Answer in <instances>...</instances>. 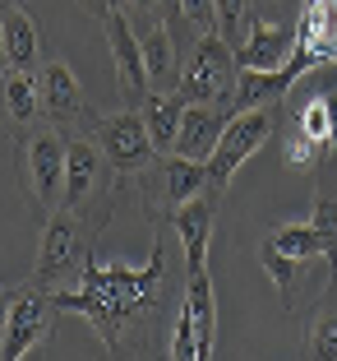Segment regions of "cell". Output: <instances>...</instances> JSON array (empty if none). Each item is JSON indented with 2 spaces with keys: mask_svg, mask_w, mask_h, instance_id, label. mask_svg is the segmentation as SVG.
<instances>
[{
  "mask_svg": "<svg viewBox=\"0 0 337 361\" xmlns=\"http://www.w3.org/2000/svg\"><path fill=\"white\" fill-rule=\"evenodd\" d=\"M51 306L84 315L106 343V352L116 361H144L148 348H158V310L167 301V255L162 241L153 236V250L139 269H106L88 259L79 287L70 292H46Z\"/></svg>",
  "mask_w": 337,
  "mask_h": 361,
  "instance_id": "1",
  "label": "cell"
},
{
  "mask_svg": "<svg viewBox=\"0 0 337 361\" xmlns=\"http://www.w3.org/2000/svg\"><path fill=\"white\" fill-rule=\"evenodd\" d=\"M236 47L222 37V32H199L190 61L180 65V88L176 93L194 106H212V102H231L236 93Z\"/></svg>",
  "mask_w": 337,
  "mask_h": 361,
  "instance_id": "2",
  "label": "cell"
},
{
  "mask_svg": "<svg viewBox=\"0 0 337 361\" xmlns=\"http://www.w3.org/2000/svg\"><path fill=\"white\" fill-rule=\"evenodd\" d=\"M88 259L93 255H88V236H84V213L56 209L42 227V241H37V269H32V278L42 287L61 283L70 274H84Z\"/></svg>",
  "mask_w": 337,
  "mask_h": 361,
  "instance_id": "3",
  "label": "cell"
},
{
  "mask_svg": "<svg viewBox=\"0 0 337 361\" xmlns=\"http://www.w3.org/2000/svg\"><path fill=\"white\" fill-rule=\"evenodd\" d=\"M277 130V116L273 106H254V111H236L231 121H227V135H222L217 153L208 158V185H227V180L236 176V171L245 167V162L254 158V153L264 149L268 139H273Z\"/></svg>",
  "mask_w": 337,
  "mask_h": 361,
  "instance_id": "4",
  "label": "cell"
},
{
  "mask_svg": "<svg viewBox=\"0 0 337 361\" xmlns=\"http://www.w3.org/2000/svg\"><path fill=\"white\" fill-rule=\"evenodd\" d=\"M97 149H102L106 167L111 171H134L153 167L158 162V149H153V139H148V126H144V111H116V116L97 121Z\"/></svg>",
  "mask_w": 337,
  "mask_h": 361,
  "instance_id": "5",
  "label": "cell"
},
{
  "mask_svg": "<svg viewBox=\"0 0 337 361\" xmlns=\"http://www.w3.org/2000/svg\"><path fill=\"white\" fill-rule=\"evenodd\" d=\"M65 153H70V139H61V130H37L28 139V149H23L32 200L42 209H56L65 195Z\"/></svg>",
  "mask_w": 337,
  "mask_h": 361,
  "instance_id": "6",
  "label": "cell"
},
{
  "mask_svg": "<svg viewBox=\"0 0 337 361\" xmlns=\"http://www.w3.org/2000/svg\"><path fill=\"white\" fill-rule=\"evenodd\" d=\"M46 338H51V297L46 292H19V301L10 310V324H5V338H0V357L23 361Z\"/></svg>",
  "mask_w": 337,
  "mask_h": 361,
  "instance_id": "7",
  "label": "cell"
},
{
  "mask_svg": "<svg viewBox=\"0 0 337 361\" xmlns=\"http://www.w3.org/2000/svg\"><path fill=\"white\" fill-rule=\"evenodd\" d=\"M106 180V158L97 149V139H70V153H65V195H61V209L84 213V204L102 190Z\"/></svg>",
  "mask_w": 337,
  "mask_h": 361,
  "instance_id": "8",
  "label": "cell"
},
{
  "mask_svg": "<svg viewBox=\"0 0 337 361\" xmlns=\"http://www.w3.org/2000/svg\"><path fill=\"white\" fill-rule=\"evenodd\" d=\"M106 42H111V61H116V75L120 84H125L129 97H148L153 88H148V65H144V42H139L134 23H129L125 10H111L106 14Z\"/></svg>",
  "mask_w": 337,
  "mask_h": 361,
  "instance_id": "9",
  "label": "cell"
},
{
  "mask_svg": "<svg viewBox=\"0 0 337 361\" xmlns=\"http://www.w3.org/2000/svg\"><path fill=\"white\" fill-rule=\"evenodd\" d=\"M227 121H231V111L227 106H185V121H180L176 130V144H171V153L176 158H190V162H208L212 153H217L222 135H227Z\"/></svg>",
  "mask_w": 337,
  "mask_h": 361,
  "instance_id": "10",
  "label": "cell"
},
{
  "mask_svg": "<svg viewBox=\"0 0 337 361\" xmlns=\"http://www.w3.org/2000/svg\"><path fill=\"white\" fill-rule=\"evenodd\" d=\"M37 97H42V111L51 121H79L88 116V97L74 79V70L65 61H46L42 75H37Z\"/></svg>",
  "mask_w": 337,
  "mask_h": 361,
  "instance_id": "11",
  "label": "cell"
},
{
  "mask_svg": "<svg viewBox=\"0 0 337 361\" xmlns=\"http://www.w3.org/2000/svg\"><path fill=\"white\" fill-rule=\"evenodd\" d=\"M295 47L310 51L314 65L337 61V0H305L300 28H295Z\"/></svg>",
  "mask_w": 337,
  "mask_h": 361,
  "instance_id": "12",
  "label": "cell"
},
{
  "mask_svg": "<svg viewBox=\"0 0 337 361\" xmlns=\"http://www.w3.org/2000/svg\"><path fill=\"white\" fill-rule=\"evenodd\" d=\"M295 51V32L282 23H254L250 37L236 47V65L241 70H282Z\"/></svg>",
  "mask_w": 337,
  "mask_h": 361,
  "instance_id": "13",
  "label": "cell"
},
{
  "mask_svg": "<svg viewBox=\"0 0 337 361\" xmlns=\"http://www.w3.org/2000/svg\"><path fill=\"white\" fill-rule=\"evenodd\" d=\"M171 227H176L180 245H185V269L190 274H199V269H208V236H212V204L203 200H190L180 204V209H171Z\"/></svg>",
  "mask_w": 337,
  "mask_h": 361,
  "instance_id": "14",
  "label": "cell"
},
{
  "mask_svg": "<svg viewBox=\"0 0 337 361\" xmlns=\"http://www.w3.org/2000/svg\"><path fill=\"white\" fill-rule=\"evenodd\" d=\"M180 306L190 310V319H194V352H199V361H212V348H217V301H212L208 269L185 278V301Z\"/></svg>",
  "mask_w": 337,
  "mask_h": 361,
  "instance_id": "15",
  "label": "cell"
},
{
  "mask_svg": "<svg viewBox=\"0 0 337 361\" xmlns=\"http://www.w3.org/2000/svg\"><path fill=\"white\" fill-rule=\"evenodd\" d=\"M295 79H300V70L291 61L282 70H241L236 75V93H231V116L236 111H254V106H273Z\"/></svg>",
  "mask_w": 337,
  "mask_h": 361,
  "instance_id": "16",
  "label": "cell"
},
{
  "mask_svg": "<svg viewBox=\"0 0 337 361\" xmlns=\"http://www.w3.org/2000/svg\"><path fill=\"white\" fill-rule=\"evenodd\" d=\"M144 42V65H148V88L153 93H176L180 88V61H176V42L162 23H153L148 32H139Z\"/></svg>",
  "mask_w": 337,
  "mask_h": 361,
  "instance_id": "17",
  "label": "cell"
},
{
  "mask_svg": "<svg viewBox=\"0 0 337 361\" xmlns=\"http://www.w3.org/2000/svg\"><path fill=\"white\" fill-rule=\"evenodd\" d=\"M0 32H5V61H10V70H23V75H28L32 65H37V56H42V47H37V23H32L19 5H5V10H0Z\"/></svg>",
  "mask_w": 337,
  "mask_h": 361,
  "instance_id": "18",
  "label": "cell"
},
{
  "mask_svg": "<svg viewBox=\"0 0 337 361\" xmlns=\"http://www.w3.org/2000/svg\"><path fill=\"white\" fill-rule=\"evenodd\" d=\"M185 97L180 93H148L144 97V126H148V139H153V149L158 153H171L176 144V130L185 121Z\"/></svg>",
  "mask_w": 337,
  "mask_h": 361,
  "instance_id": "19",
  "label": "cell"
},
{
  "mask_svg": "<svg viewBox=\"0 0 337 361\" xmlns=\"http://www.w3.org/2000/svg\"><path fill=\"white\" fill-rule=\"evenodd\" d=\"M203 185H208V162H190V158H176V153L162 162V195H167L171 209L199 200Z\"/></svg>",
  "mask_w": 337,
  "mask_h": 361,
  "instance_id": "20",
  "label": "cell"
},
{
  "mask_svg": "<svg viewBox=\"0 0 337 361\" xmlns=\"http://www.w3.org/2000/svg\"><path fill=\"white\" fill-rule=\"evenodd\" d=\"M333 241L337 236L319 232V227H310V223H286V227H277V232L268 236V245L282 250V255H291V259H324Z\"/></svg>",
  "mask_w": 337,
  "mask_h": 361,
  "instance_id": "21",
  "label": "cell"
},
{
  "mask_svg": "<svg viewBox=\"0 0 337 361\" xmlns=\"http://www.w3.org/2000/svg\"><path fill=\"white\" fill-rule=\"evenodd\" d=\"M0 102H5V111H10V121H32L37 111H42V97H37V79L23 75V70H14V75L0 79Z\"/></svg>",
  "mask_w": 337,
  "mask_h": 361,
  "instance_id": "22",
  "label": "cell"
},
{
  "mask_svg": "<svg viewBox=\"0 0 337 361\" xmlns=\"http://www.w3.org/2000/svg\"><path fill=\"white\" fill-rule=\"evenodd\" d=\"M259 264L268 269V278H273L277 292H282V310H291V292H295V283H300L305 259H291V255H282V250H273V245H264V250H259Z\"/></svg>",
  "mask_w": 337,
  "mask_h": 361,
  "instance_id": "23",
  "label": "cell"
},
{
  "mask_svg": "<svg viewBox=\"0 0 337 361\" xmlns=\"http://www.w3.org/2000/svg\"><path fill=\"white\" fill-rule=\"evenodd\" d=\"M310 361H337V306L319 310L310 324Z\"/></svg>",
  "mask_w": 337,
  "mask_h": 361,
  "instance_id": "24",
  "label": "cell"
},
{
  "mask_svg": "<svg viewBox=\"0 0 337 361\" xmlns=\"http://www.w3.org/2000/svg\"><path fill=\"white\" fill-rule=\"evenodd\" d=\"M300 135L314 139V144H333V126H328V102H324V93L310 97V102L300 106Z\"/></svg>",
  "mask_w": 337,
  "mask_h": 361,
  "instance_id": "25",
  "label": "cell"
},
{
  "mask_svg": "<svg viewBox=\"0 0 337 361\" xmlns=\"http://www.w3.org/2000/svg\"><path fill=\"white\" fill-rule=\"evenodd\" d=\"M171 361H199V352H194V319L185 306L176 310V324H171Z\"/></svg>",
  "mask_w": 337,
  "mask_h": 361,
  "instance_id": "26",
  "label": "cell"
},
{
  "mask_svg": "<svg viewBox=\"0 0 337 361\" xmlns=\"http://www.w3.org/2000/svg\"><path fill=\"white\" fill-rule=\"evenodd\" d=\"M245 5H250V0H212L217 32H222V37H227L231 47H236V28H241V19H245Z\"/></svg>",
  "mask_w": 337,
  "mask_h": 361,
  "instance_id": "27",
  "label": "cell"
},
{
  "mask_svg": "<svg viewBox=\"0 0 337 361\" xmlns=\"http://www.w3.org/2000/svg\"><path fill=\"white\" fill-rule=\"evenodd\" d=\"M180 19H190L199 32H217V14H212V0H176Z\"/></svg>",
  "mask_w": 337,
  "mask_h": 361,
  "instance_id": "28",
  "label": "cell"
},
{
  "mask_svg": "<svg viewBox=\"0 0 337 361\" xmlns=\"http://www.w3.org/2000/svg\"><path fill=\"white\" fill-rule=\"evenodd\" d=\"M314 153H319V144H314V139H305L300 130H295V135L286 139L282 158H286V167H310V162H314Z\"/></svg>",
  "mask_w": 337,
  "mask_h": 361,
  "instance_id": "29",
  "label": "cell"
},
{
  "mask_svg": "<svg viewBox=\"0 0 337 361\" xmlns=\"http://www.w3.org/2000/svg\"><path fill=\"white\" fill-rule=\"evenodd\" d=\"M310 227L337 236V200H333V195H319V200H314V209H310Z\"/></svg>",
  "mask_w": 337,
  "mask_h": 361,
  "instance_id": "30",
  "label": "cell"
},
{
  "mask_svg": "<svg viewBox=\"0 0 337 361\" xmlns=\"http://www.w3.org/2000/svg\"><path fill=\"white\" fill-rule=\"evenodd\" d=\"M111 10H125V14H158L162 5H158V0H111Z\"/></svg>",
  "mask_w": 337,
  "mask_h": 361,
  "instance_id": "31",
  "label": "cell"
},
{
  "mask_svg": "<svg viewBox=\"0 0 337 361\" xmlns=\"http://www.w3.org/2000/svg\"><path fill=\"white\" fill-rule=\"evenodd\" d=\"M14 301H19V292H14V287H0V338H5V324H10Z\"/></svg>",
  "mask_w": 337,
  "mask_h": 361,
  "instance_id": "32",
  "label": "cell"
},
{
  "mask_svg": "<svg viewBox=\"0 0 337 361\" xmlns=\"http://www.w3.org/2000/svg\"><path fill=\"white\" fill-rule=\"evenodd\" d=\"M324 102H328V126H333V149H337V88H328Z\"/></svg>",
  "mask_w": 337,
  "mask_h": 361,
  "instance_id": "33",
  "label": "cell"
},
{
  "mask_svg": "<svg viewBox=\"0 0 337 361\" xmlns=\"http://www.w3.org/2000/svg\"><path fill=\"white\" fill-rule=\"evenodd\" d=\"M79 5H84V10H93V14H102V19L111 14V0H79Z\"/></svg>",
  "mask_w": 337,
  "mask_h": 361,
  "instance_id": "34",
  "label": "cell"
},
{
  "mask_svg": "<svg viewBox=\"0 0 337 361\" xmlns=\"http://www.w3.org/2000/svg\"><path fill=\"white\" fill-rule=\"evenodd\" d=\"M5 65H10V61H5V32H0V70H5Z\"/></svg>",
  "mask_w": 337,
  "mask_h": 361,
  "instance_id": "35",
  "label": "cell"
}]
</instances>
